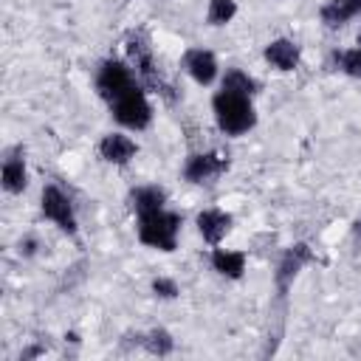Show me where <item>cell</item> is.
Instances as JSON below:
<instances>
[{
  "mask_svg": "<svg viewBox=\"0 0 361 361\" xmlns=\"http://www.w3.org/2000/svg\"><path fill=\"white\" fill-rule=\"evenodd\" d=\"M214 107V118H217V127L228 135H243L254 127L257 116H254V107L248 102V96L243 93H228V90H220L212 102Z\"/></svg>",
  "mask_w": 361,
  "mask_h": 361,
  "instance_id": "cell-1",
  "label": "cell"
},
{
  "mask_svg": "<svg viewBox=\"0 0 361 361\" xmlns=\"http://www.w3.org/2000/svg\"><path fill=\"white\" fill-rule=\"evenodd\" d=\"M178 228H180V217L175 212L155 209V212L138 214V240L144 245L172 251L178 245Z\"/></svg>",
  "mask_w": 361,
  "mask_h": 361,
  "instance_id": "cell-2",
  "label": "cell"
},
{
  "mask_svg": "<svg viewBox=\"0 0 361 361\" xmlns=\"http://www.w3.org/2000/svg\"><path fill=\"white\" fill-rule=\"evenodd\" d=\"M113 104V116L118 124L130 127V130H144L149 121H152V107L144 96V90L138 85H133L130 90H124Z\"/></svg>",
  "mask_w": 361,
  "mask_h": 361,
  "instance_id": "cell-3",
  "label": "cell"
},
{
  "mask_svg": "<svg viewBox=\"0 0 361 361\" xmlns=\"http://www.w3.org/2000/svg\"><path fill=\"white\" fill-rule=\"evenodd\" d=\"M135 82H133V73H130V68L124 65V62H116V59H107L102 68H99V73H96V87H99V93L107 99V102H116L124 90H130Z\"/></svg>",
  "mask_w": 361,
  "mask_h": 361,
  "instance_id": "cell-4",
  "label": "cell"
},
{
  "mask_svg": "<svg viewBox=\"0 0 361 361\" xmlns=\"http://www.w3.org/2000/svg\"><path fill=\"white\" fill-rule=\"evenodd\" d=\"M42 214L48 220H54L62 231L73 234L76 231V217H73V206L68 200V195L56 186H45L42 189Z\"/></svg>",
  "mask_w": 361,
  "mask_h": 361,
  "instance_id": "cell-5",
  "label": "cell"
},
{
  "mask_svg": "<svg viewBox=\"0 0 361 361\" xmlns=\"http://www.w3.org/2000/svg\"><path fill=\"white\" fill-rule=\"evenodd\" d=\"M310 259H313V254H310V248H307L305 243H296V245H290V248L282 254V259H279V265H276V274H274L279 293H288L293 276H296V274L302 271V265H307Z\"/></svg>",
  "mask_w": 361,
  "mask_h": 361,
  "instance_id": "cell-6",
  "label": "cell"
},
{
  "mask_svg": "<svg viewBox=\"0 0 361 361\" xmlns=\"http://www.w3.org/2000/svg\"><path fill=\"white\" fill-rule=\"evenodd\" d=\"M226 158L214 155V152H203V155H189L186 158V166H183V175L186 180L192 183H206L212 178H217L220 172H226Z\"/></svg>",
  "mask_w": 361,
  "mask_h": 361,
  "instance_id": "cell-7",
  "label": "cell"
},
{
  "mask_svg": "<svg viewBox=\"0 0 361 361\" xmlns=\"http://www.w3.org/2000/svg\"><path fill=\"white\" fill-rule=\"evenodd\" d=\"M183 68L189 71V76L197 82V85H212L214 76H217V59L212 51H203V48H192L186 51L183 56Z\"/></svg>",
  "mask_w": 361,
  "mask_h": 361,
  "instance_id": "cell-8",
  "label": "cell"
},
{
  "mask_svg": "<svg viewBox=\"0 0 361 361\" xmlns=\"http://www.w3.org/2000/svg\"><path fill=\"white\" fill-rule=\"evenodd\" d=\"M228 228H231V214H226L220 209H206L197 214V231L212 245H217L228 234Z\"/></svg>",
  "mask_w": 361,
  "mask_h": 361,
  "instance_id": "cell-9",
  "label": "cell"
},
{
  "mask_svg": "<svg viewBox=\"0 0 361 361\" xmlns=\"http://www.w3.org/2000/svg\"><path fill=\"white\" fill-rule=\"evenodd\" d=\"M127 54H130V62L135 65L138 76L149 85H158V73H155V62H152V51L149 45L141 39V37H130L127 39Z\"/></svg>",
  "mask_w": 361,
  "mask_h": 361,
  "instance_id": "cell-10",
  "label": "cell"
},
{
  "mask_svg": "<svg viewBox=\"0 0 361 361\" xmlns=\"http://www.w3.org/2000/svg\"><path fill=\"white\" fill-rule=\"evenodd\" d=\"M135 149H138L135 141L127 138V135H121V133H110V135H104L102 144H99L102 158L110 161V164H127V161L135 155Z\"/></svg>",
  "mask_w": 361,
  "mask_h": 361,
  "instance_id": "cell-11",
  "label": "cell"
},
{
  "mask_svg": "<svg viewBox=\"0 0 361 361\" xmlns=\"http://www.w3.org/2000/svg\"><path fill=\"white\" fill-rule=\"evenodd\" d=\"M265 59L276 68V71H293L299 65V48L290 39H274L265 48Z\"/></svg>",
  "mask_w": 361,
  "mask_h": 361,
  "instance_id": "cell-12",
  "label": "cell"
},
{
  "mask_svg": "<svg viewBox=\"0 0 361 361\" xmlns=\"http://www.w3.org/2000/svg\"><path fill=\"white\" fill-rule=\"evenodd\" d=\"M355 14H361V0H330L322 6V23L330 28L344 25Z\"/></svg>",
  "mask_w": 361,
  "mask_h": 361,
  "instance_id": "cell-13",
  "label": "cell"
},
{
  "mask_svg": "<svg viewBox=\"0 0 361 361\" xmlns=\"http://www.w3.org/2000/svg\"><path fill=\"white\" fill-rule=\"evenodd\" d=\"M25 183H28L25 161H23L20 152H14V155H8V158L3 161V189L11 192V195H17V192L25 189Z\"/></svg>",
  "mask_w": 361,
  "mask_h": 361,
  "instance_id": "cell-14",
  "label": "cell"
},
{
  "mask_svg": "<svg viewBox=\"0 0 361 361\" xmlns=\"http://www.w3.org/2000/svg\"><path fill=\"white\" fill-rule=\"evenodd\" d=\"M212 265L214 271H220L228 279H240L245 271V254L243 251H226V248H214L212 251Z\"/></svg>",
  "mask_w": 361,
  "mask_h": 361,
  "instance_id": "cell-15",
  "label": "cell"
},
{
  "mask_svg": "<svg viewBox=\"0 0 361 361\" xmlns=\"http://www.w3.org/2000/svg\"><path fill=\"white\" fill-rule=\"evenodd\" d=\"M164 200H166V192L161 186H138L133 189L130 195V203L138 214H147V212H155V209H164Z\"/></svg>",
  "mask_w": 361,
  "mask_h": 361,
  "instance_id": "cell-16",
  "label": "cell"
},
{
  "mask_svg": "<svg viewBox=\"0 0 361 361\" xmlns=\"http://www.w3.org/2000/svg\"><path fill=\"white\" fill-rule=\"evenodd\" d=\"M223 90L251 96V93H254V79H251L248 73H243V71L231 68V71H226V76H223Z\"/></svg>",
  "mask_w": 361,
  "mask_h": 361,
  "instance_id": "cell-17",
  "label": "cell"
},
{
  "mask_svg": "<svg viewBox=\"0 0 361 361\" xmlns=\"http://www.w3.org/2000/svg\"><path fill=\"white\" fill-rule=\"evenodd\" d=\"M141 344H144L147 353H152V355H169L172 347H175V341H172V336H169L166 330H149V333L141 338Z\"/></svg>",
  "mask_w": 361,
  "mask_h": 361,
  "instance_id": "cell-18",
  "label": "cell"
},
{
  "mask_svg": "<svg viewBox=\"0 0 361 361\" xmlns=\"http://www.w3.org/2000/svg\"><path fill=\"white\" fill-rule=\"evenodd\" d=\"M234 14H237V3L234 0H209L206 17H209L212 25H226Z\"/></svg>",
  "mask_w": 361,
  "mask_h": 361,
  "instance_id": "cell-19",
  "label": "cell"
},
{
  "mask_svg": "<svg viewBox=\"0 0 361 361\" xmlns=\"http://www.w3.org/2000/svg\"><path fill=\"white\" fill-rule=\"evenodd\" d=\"M336 65L350 73V76H358L361 79V48H353V51H341L336 54Z\"/></svg>",
  "mask_w": 361,
  "mask_h": 361,
  "instance_id": "cell-20",
  "label": "cell"
},
{
  "mask_svg": "<svg viewBox=\"0 0 361 361\" xmlns=\"http://www.w3.org/2000/svg\"><path fill=\"white\" fill-rule=\"evenodd\" d=\"M152 290H155V296H161V299H175V296H178L175 279H166V276H158V279L152 282Z\"/></svg>",
  "mask_w": 361,
  "mask_h": 361,
  "instance_id": "cell-21",
  "label": "cell"
},
{
  "mask_svg": "<svg viewBox=\"0 0 361 361\" xmlns=\"http://www.w3.org/2000/svg\"><path fill=\"white\" fill-rule=\"evenodd\" d=\"M358 48H361V31H358Z\"/></svg>",
  "mask_w": 361,
  "mask_h": 361,
  "instance_id": "cell-22",
  "label": "cell"
}]
</instances>
